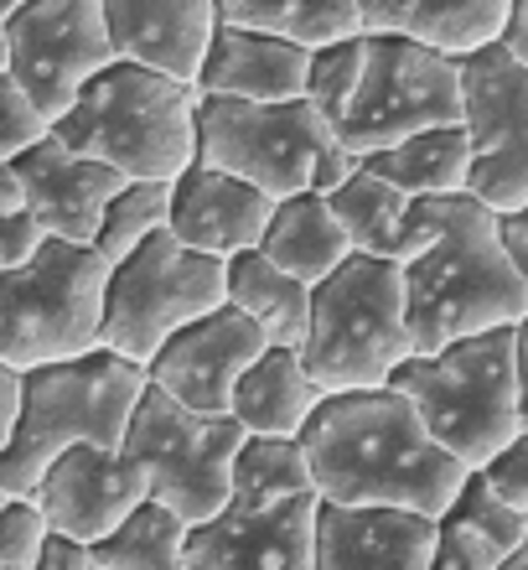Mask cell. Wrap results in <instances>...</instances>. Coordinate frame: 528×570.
Masks as SVG:
<instances>
[{
    "instance_id": "cell-1",
    "label": "cell",
    "mask_w": 528,
    "mask_h": 570,
    "mask_svg": "<svg viewBox=\"0 0 528 570\" xmlns=\"http://www.w3.org/2000/svg\"><path fill=\"white\" fill-rule=\"evenodd\" d=\"M301 446L321 498L399 503L436 519L471 472L430 435L415 400L393 384L321 394V405L301 425Z\"/></svg>"
},
{
    "instance_id": "cell-2",
    "label": "cell",
    "mask_w": 528,
    "mask_h": 570,
    "mask_svg": "<svg viewBox=\"0 0 528 570\" xmlns=\"http://www.w3.org/2000/svg\"><path fill=\"white\" fill-rule=\"evenodd\" d=\"M405 291L415 353H436L471 332L508 327L528 312V281L502 244L498 213L477 193H451V213L436 244L405 265Z\"/></svg>"
},
{
    "instance_id": "cell-3",
    "label": "cell",
    "mask_w": 528,
    "mask_h": 570,
    "mask_svg": "<svg viewBox=\"0 0 528 570\" xmlns=\"http://www.w3.org/2000/svg\"><path fill=\"white\" fill-rule=\"evenodd\" d=\"M146 384H151L146 363L104 343L78 358L21 368V410H16L11 441L0 446V488L11 498H31L52 456L73 441L120 446Z\"/></svg>"
},
{
    "instance_id": "cell-4",
    "label": "cell",
    "mask_w": 528,
    "mask_h": 570,
    "mask_svg": "<svg viewBox=\"0 0 528 570\" xmlns=\"http://www.w3.org/2000/svg\"><path fill=\"white\" fill-rule=\"evenodd\" d=\"M197 99L202 89L192 78L114 58L52 120V136L83 156L120 166L124 177L171 181L197 161Z\"/></svg>"
},
{
    "instance_id": "cell-5",
    "label": "cell",
    "mask_w": 528,
    "mask_h": 570,
    "mask_svg": "<svg viewBox=\"0 0 528 570\" xmlns=\"http://www.w3.org/2000/svg\"><path fill=\"white\" fill-rule=\"evenodd\" d=\"M197 161L223 166L233 177L255 181L270 197L290 193H337L362 166L358 150L337 140L321 120V109L296 99H233V94H202L197 99Z\"/></svg>"
},
{
    "instance_id": "cell-6",
    "label": "cell",
    "mask_w": 528,
    "mask_h": 570,
    "mask_svg": "<svg viewBox=\"0 0 528 570\" xmlns=\"http://www.w3.org/2000/svg\"><path fill=\"white\" fill-rule=\"evenodd\" d=\"M415 353L405 265L352 249L327 281L311 285V322L301 337L306 374L321 394L373 390Z\"/></svg>"
},
{
    "instance_id": "cell-7",
    "label": "cell",
    "mask_w": 528,
    "mask_h": 570,
    "mask_svg": "<svg viewBox=\"0 0 528 570\" xmlns=\"http://www.w3.org/2000/svg\"><path fill=\"white\" fill-rule=\"evenodd\" d=\"M389 384L415 400L430 435L467 466H487L524 431L514 322L456 337L436 353H409L389 374Z\"/></svg>"
},
{
    "instance_id": "cell-8",
    "label": "cell",
    "mask_w": 528,
    "mask_h": 570,
    "mask_svg": "<svg viewBox=\"0 0 528 570\" xmlns=\"http://www.w3.org/2000/svg\"><path fill=\"white\" fill-rule=\"evenodd\" d=\"M104 291L109 259L93 244L47 234L27 265L0 271V363L37 368L93 353L104 343Z\"/></svg>"
},
{
    "instance_id": "cell-9",
    "label": "cell",
    "mask_w": 528,
    "mask_h": 570,
    "mask_svg": "<svg viewBox=\"0 0 528 570\" xmlns=\"http://www.w3.org/2000/svg\"><path fill=\"white\" fill-rule=\"evenodd\" d=\"M430 125H461V58L405 31H362L358 83L332 120L337 140L368 156Z\"/></svg>"
},
{
    "instance_id": "cell-10",
    "label": "cell",
    "mask_w": 528,
    "mask_h": 570,
    "mask_svg": "<svg viewBox=\"0 0 528 570\" xmlns=\"http://www.w3.org/2000/svg\"><path fill=\"white\" fill-rule=\"evenodd\" d=\"M228 301V259L181 244L171 228H156L124 259L109 265L104 291V347L136 363H151L177 327L208 316Z\"/></svg>"
},
{
    "instance_id": "cell-11",
    "label": "cell",
    "mask_w": 528,
    "mask_h": 570,
    "mask_svg": "<svg viewBox=\"0 0 528 570\" xmlns=\"http://www.w3.org/2000/svg\"><path fill=\"white\" fill-rule=\"evenodd\" d=\"M239 415H197L161 384H146L124 425V451L151 472V498L187 519V529L212 519L233 498V456L243 446Z\"/></svg>"
},
{
    "instance_id": "cell-12",
    "label": "cell",
    "mask_w": 528,
    "mask_h": 570,
    "mask_svg": "<svg viewBox=\"0 0 528 570\" xmlns=\"http://www.w3.org/2000/svg\"><path fill=\"white\" fill-rule=\"evenodd\" d=\"M461 125L471 136V177L492 213L528 203V62L514 47L487 42L461 52Z\"/></svg>"
},
{
    "instance_id": "cell-13",
    "label": "cell",
    "mask_w": 528,
    "mask_h": 570,
    "mask_svg": "<svg viewBox=\"0 0 528 570\" xmlns=\"http://www.w3.org/2000/svg\"><path fill=\"white\" fill-rule=\"evenodd\" d=\"M11 78L47 115V125L78 99L104 62H114V37L104 21V0H27L6 16Z\"/></svg>"
},
{
    "instance_id": "cell-14",
    "label": "cell",
    "mask_w": 528,
    "mask_h": 570,
    "mask_svg": "<svg viewBox=\"0 0 528 570\" xmlns=\"http://www.w3.org/2000/svg\"><path fill=\"white\" fill-rule=\"evenodd\" d=\"M321 493L228 498L223 509L187 529L181 570H317Z\"/></svg>"
},
{
    "instance_id": "cell-15",
    "label": "cell",
    "mask_w": 528,
    "mask_h": 570,
    "mask_svg": "<svg viewBox=\"0 0 528 570\" xmlns=\"http://www.w3.org/2000/svg\"><path fill=\"white\" fill-rule=\"evenodd\" d=\"M265 347H270L265 327L249 312H239L233 301H223L208 316L171 332L156 347V358L146 363V374L197 415H233V390Z\"/></svg>"
},
{
    "instance_id": "cell-16",
    "label": "cell",
    "mask_w": 528,
    "mask_h": 570,
    "mask_svg": "<svg viewBox=\"0 0 528 570\" xmlns=\"http://www.w3.org/2000/svg\"><path fill=\"white\" fill-rule=\"evenodd\" d=\"M37 509L47 513V529H62L83 544H99L120 529V519L136 503L151 498V472L136 451L73 441L52 456V466L37 482Z\"/></svg>"
},
{
    "instance_id": "cell-17",
    "label": "cell",
    "mask_w": 528,
    "mask_h": 570,
    "mask_svg": "<svg viewBox=\"0 0 528 570\" xmlns=\"http://www.w3.org/2000/svg\"><path fill=\"white\" fill-rule=\"evenodd\" d=\"M16 177H21V203L47 224V234L58 239H78L93 244L99 218H104L109 197L124 187L120 166L83 156L68 140H58L47 130L42 140H31L21 156H11Z\"/></svg>"
},
{
    "instance_id": "cell-18",
    "label": "cell",
    "mask_w": 528,
    "mask_h": 570,
    "mask_svg": "<svg viewBox=\"0 0 528 570\" xmlns=\"http://www.w3.org/2000/svg\"><path fill=\"white\" fill-rule=\"evenodd\" d=\"M436 513L399 503H317V570H430Z\"/></svg>"
},
{
    "instance_id": "cell-19",
    "label": "cell",
    "mask_w": 528,
    "mask_h": 570,
    "mask_svg": "<svg viewBox=\"0 0 528 570\" xmlns=\"http://www.w3.org/2000/svg\"><path fill=\"white\" fill-rule=\"evenodd\" d=\"M327 203L348 228L352 249L399 259V265L425 255L451 213V193H405L368 166H358L337 193H327Z\"/></svg>"
},
{
    "instance_id": "cell-20",
    "label": "cell",
    "mask_w": 528,
    "mask_h": 570,
    "mask_svg": "<svg viewBox=\"0 0 528 570\" xmlns=\"http://www.w3.org/2000/svg\"><path fill=\"white\" fill-rule=\"evenodd\" d=\"M280 197H270L255 181L233 177L223 166L192 161L181 177H171V234L181 244H192L202 255H239L255 249L270 228V213Z\"/></svg>"
},
{
    "instance_id": "cell-21",
    "label": "cell",
    "mask_w": 528,
    "mask_h": 570,
    "mask_svg": "<svg viewBox=\"0 0 528 570\" xmlns=\"http://www.w3.org/2000/svg\"><path fill=\"white\" fill-rule=\"evenodd\" d=\"M311 47L290 42L280 31L218 21L208 42V58L197 68L202 94H233V99H296L306 94Z\"/></svg>"
},
{
    "instance_id": "cell-22",
    "label": "cell",
    "mask_w": 528,
    "mask_h": 570,
    "mask_svg": "<svg viewBox=\"0 0 528 570\" xmlns=\"http://www.w3.org/2000/svg\"><path fill=\"white\" fill-rule=\"evenodd\" d=\"M104 21L120 58L151 62L161 73L197 83L218 27V0H104Z\"/></svg>"
},
{
    "instance_id": "cell-23",
    "label": "cell",
    "mask_w": 528,
    "mask_h": 570,
    "mask_svg": "<svg viewBox=\"0 0 528 570\" xmlns=\"http://www.w3.org/2000/svg\"><path fill=\"white\" fill-rule=\"evenodd\" d=\"M524 529L528 513L487 482L482 466H471L467 482L446 503V513L436 519V560H430V570H498Z\"/></svg>"
},
{
    "instance_id": "cell-24",
    "label": "cell",
    "mask_w": 528,
    "mask_h": 570,
    "mask_svg": "<svg viewBox=\"0 0 528 570\" xmlns=\"http://www.w3.org/2000/svg\"><path fill=\"white\" fill-rule=\"evenodd\" d=\"M514 0H362V31H405L446 52L498 42Z\"/></svg>"
},
{
    "instance_id": "cell-25",
    "label": "cell",
    "mask_w": 528,
    "mask_h": 570,
    "mask_svg": "<svg viewBox=\"0 0 528 570\" xmlns=\"http://www.w3.org/2000/svg\"><path fill=\"white\" fill-rule=\"evenodd\" d=\"M259 249H265L280 271L296 275V281L317 285L352 255V239H348V228H342V218L332 213V203H327V193L306 187V193H290L275 203Z\"/></svg>"
},
{
    "instance_id": "cell-26",
    "label": "cell",
    "mask_w": 528,
    "mask_h": 570,
    "mask_svg": "<svg viewBox=\"0 0 528 570\" xmlns=\"http://www.w3.org/2000/svg\"><path fill=\"white\" fill-rule=\"evenodd\" d=\"M321 405V384L306 374L301 347L270 343L249 368H243L239 390H233V415L243 431L259 435H301L311 410Z\"/></svg>"
},
{
    "instance_id": "cell-27",
    "label": "cell",
    "mask_w": 528,
    "mask_h": 570,
    "mask_svg": "<svg viewBox=\"0 0 528 570\" xmlns=\"http://www.w3.org/2000/svg\"><path fill=\"white\" fill-rule=\"evenodd\" d=\"M228 301L255 316L270 343L301 347L306 322H311V285L296 281L290 271H280L259 244L228 255Z\"/></svg>"
},
{
    "instance_id": "cell-28",
    "label": "cell",
    "mask_w": 528,
    "mask_h": 570,
    "mask_svg": "<svg viewBox=\"0 0 528 570\" xmlns=\"http://www.w3.org/2000/svg\"><path fill=\"white\" fill-rule=\"evenodd\" d=\"M368 171L389 177L405 193H467L471 177V136L467 125H430L415 136L378 146L362 156Z\"/></svg>"
},
{
    "instance_id": "cell-29",
    "label": "cell",
    "mask_w": 528,
    "mask_h": 570,
    "mask_svg": "<svg viewBox=\"0 0 528 570\" xmlns=\"http://www.w3.org/2000/svg\"><path fill=\"white\" fill-rule=\"evenodd\" d=\"M181 544H187V519L161 498H146L124 513L114 534L89 550L93 570H181Z\"/></svg>"
},
{
    "instance_id": "cell-30",
    "label": "cell",
    "mask_w": 528,
    "mask_h": 570,
    "mask_svg": "<svg viewBox=\"0 0 528 570\" xmlns=\"http://www.w3.org/2000/svg\"><path fill=\"white\" fill-rule=\"evenodd\" d=\"M218 21L280 31L290 42L321 47L362 31V0H218Z\"/></svg>"
},
{
    "instance_id": "cell-31",
    "label": "cell",
    "mask_w": 528,
    "mask_h": 570,
    "mask_svg": "<svg viewBox=\"0 0 528 570\" xmlns=\"http://www.w3.org/2000/svg\"><path fill=\"white\" fill-rule=\"evenodd\" d=\"M311 462H306L301 435H243L239 456H233V498H286L311 493Z\"/></svg>"
},
{
    "instance_id": "cell-32",
    "label": "cell",
    "mask_w": 528,
    "mask_h": 570,
    "mask_svg": "<svg viewBox=\"0 0 528 570\" xmlns=\"http://www.w3.org/2000/svg\"><path fill=\"white\" fill-rule=\"evenodd\" d=\"M171 224V181L161 177H124V187L109 197L104 218H99V234H93V249L114 265L124 259L136 244H146L156 228Z\"/></svg>"
},
{
    "instance_id": "cell-33",
    "label": "cell",
    "mask_w": 528,
    "mask_h": 570,
    "mask_svg": "<svg viewBox=\"0 0 528 570\" xmlns=\"http://www.w3.org/2000/svg\"><path fill=\"white\" fill-rule=\"evenodd\" d=\"M362 68V31L358 37H337V42L311 47V73H306V99L321 109V120L332 125L337 109L348 105L352 83Z\"/></svg>"
},
{
    "instance_id": "cell-34",
    "label": "cell",
    "mask_w": 528,
    "mask_h": 570,
    "mask_svg": "<svg viewBox=\"0 0 528 570\" xmlns=\"http://www.w3.org/2000/svg\"><path fill=\"white\" fill-rule=\"evenodd\" d=\"M47 540V513L37 498H11L0 509V570H37Z\"/></svg>"
},
{
    "instance_id": "cell-35",
    "label": "cell",
    "mask_w": 528,
    "mask_h": 570,
    "mask_svg": "<svg viewBox=\"0 0 528 570\" xmlns=\"http://www.w3.org/2000/svg\"><path fill=\"white\" fill-rule=\"evenodd\" d=\"M47 130H52V125H47V115L27 99V89H21L11 73H0V161L21 156V150H27L31 140H42Z\"/></svg>"
},
{
    "instance_id": "cell-36",
    "label": "cell",
    "mask_w": 528,
    "mask_h": 570,
    "mask_svg": "<svg viewBox=\"0 0 528 570\" xmlns=\"http://www.w3.org/2000/svg\"><path fill=\"white\" fill-rule=\"evenodd\" d=\"M47 244V224L27 203H16V208L0 213V271H11V265H27L37 249Z\"/></svg>"
},
{
    "instance_id": "cell-37",
    "label": "cell",
    "mask_w": 528,
    "mask_h": 570,
    "mask_svg": "<svg viewBox=\"0 0 528 570\" xmlns=\"http://www.w3.org/2000/svg\"><path fill=\"white\" fill-rule=\"evenodd\" d=\"M482 472H487V482L508 498V503H518V509L528 513V425L482 466Z\"/></svg>"
},
{
    "instance_id": "cell-38",
    "label": "cell",
    "mask_w": 528,
    "mask_h": 570,
    "mask_svg": "<svg viewBox=\"0 0 528 570\" xmlns=\"http://www.w3.org/2000/svg\"><path fill=\"white\" fill-rule=\"evenodd\" d=\"M37 570H93V550L62 529H47L42 556H37Z\"/></svg>"
},
{
    "instance_id": "cell-39",
    "label": "cell",
    "mask_w": 528,
    "mask_h": 570,
    "mask_svg": "<svg viewBox=\"0 0 528 570\" xmlns=\"http://www.w3.org/2000/svg\"><path fill=\"white\" fill-rule=\"evenodd\" d=\"M498 224H502V244H508L518 275L528 281V203L524 208H514V213H498Z\"/></svg>"
},
{
    "instance_id": "cell-40",
    "label": "cell",
    "mask_w": 528,
    "mask_h": 570,
    "mask_svg": "<svg viewBox=\"0 0 528 570\" xmlns=\"http://www.w3.org/2000/svg\"><path fill=\"white\" fill-rule=\"evenodd\" d=\"M16 410H21V368H11V363H0V446L11 441Z\"/></svg>"
},
{
    "instance_id": "cell-41",
    "label": "cell",
    "mask_w": 528,
    "mask_h": 570,
    "mask_svg": "<svg viewBox=\"0 0 528 570\" xmlns=\"http://www.w3.org/2000/svg\"><path fill=\"white\" fill-rule=\"evenodd\" d=\"M514 358H518V410L528 425V312L514 322Z\"/></svg>"
},
{
    "instance_id": "cell-42",
    "label": "cell",
    "mask_w": 528,
    "mask_h": 570,
    "mask_svg": "<svg viewBox=\"0 0 528 570\" xmlns=\"http://www.w3.org/2000/svg\"><path fill=\"white\" fill-rule=\"evenodd\" d=\"M502 42H508L518 58L528 62V0H514V11H508V27H502Z\"/></svg>"
},
{
    "instance_id": "cell-43",
    "label": "cell",
    "mask_w": 528,
    "mask_h": 570,
    "mask_svg": "<svg viewBox=\"0 0 528 570\" xmlns=\"http://www.w3.org/2000/svg\"><path fill=\"white\" fill-rule=\"evenodd\" d=\"M16 203H21V177H16L11 161H0V213L16 208Z\"/></svg>"
},
{
    "instance_id": "cell-44",
    "label": "cell",
    "mask_w": 528,
    "mask_h": 570,
    "mask_svg": "<svg viewBox=\"0 0 528 570\" xmlns=\"http://www.w3.org/2000/svg\"><path fill=\"white\" fill-rule=\"evenodd\" d=\"M498 570H528V529H524V534H518V544H514V550L502 556V566H498Z\"/></svg>"
},
{
    "instance_id": "cell-45",
    "label": "cell",
    "mask_w": 528,
    "mask_h": 570,
    "mask_svg": "<svg viewBox=\"0 0 528 570\" xmlns=\"http://www.w3.org/2000/svg\"><path fill=\"white\" fill-rule=\"evenodd\" d=\"M0 73H11V42H6V21H0Z\"/></svg>"
},
{
    "instance_id": "cell-46",
    "label": "cell",
    "mask_w": 528,
    "mask_h": 570,
    "mask_svg": "<svg viewBox=\"0 0 528 570\" xmlns=\"http://www.w3.org/2000/svg\"><path fill=\"white\" fill-rule=\"evenodd\" d=\"M21 6H27V0H0V21H6L11 11H21Z\"/></svg>"
},
{
    "instance_id": "cell-47",
    "label": "cell",
    "mask_w": 528,
    "mask_h": 570,
    "mask_svg": "<svg viewBox=\"0 0 528 570\" xmlns=\"http://www.w3.org/2000/svg\"><path fill=\"white\" fill-rule=\"evenodd\" d=\"M6 503H11V493H6V488H0V509H6Z\"/></svg>"
}]
</instances>
